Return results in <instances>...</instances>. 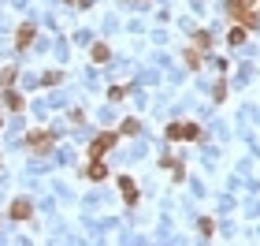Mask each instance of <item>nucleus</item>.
I'll use <instances>...</instances> for the list:
<instances>
[{"mask_svg":"<svg viewBox=\"0 0 260 246\" xmlns=\"http://www.w3.org/2000/svg\"><path fill=\"white\" fill-rule=\"evenodd\" d=\"M11 213H15L19 220H26V216H30V205H26V202H15V209H11Z\"/></svg>","mask_w":260,"mask_h":246,"instance_id":"obj_2","label":"nucleus"},{"mask_svg":"<svg viewBox=\"0 0 260 246\" xmlns=\"http://www.w3.org/2000/svg\"><path fill=\"white\" fill-rule=\"evenodd\" d=\"M30 38H34V30L26 26V30H19V45H30Z\"/></svg>","mask_w":260,"mask_h":246,"instance_id":"obj_3","label":"nucleus"},{"mask_svg":"<svg viewBox=\"0 0 260 246\" xmlns=\"http://www.w3.org/2000/svg\"><path fill=\"white\" fill-rule=\"evenodd\" d=\"M112 142H115V134H104V138H97V142H93V157L108 153V149H112Z\"/></svg>","mask_w":260,"mask_h":246,"instance_id":"obj_1","label":"nucleus"}]
</instances>
